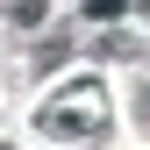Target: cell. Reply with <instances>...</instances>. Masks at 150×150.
I'll list each match as a JSON object with an SVG mask.
<instances>
[{"instance_id": "6da1fadb", "label": "cell", "mask_w": 150, "mask_h": 150, "mask_svg": "<svg viewBox=\"0 0 150 150\" xmlns=\"http://www.w3.org/2000/svg\"><path fill=\"white\" fill-rule=\"evenodd\" d=\"M50 129V136H71V143H100L107 129H115V100H107L100 79H64L57 93L43 100V115H36Z\"/></svg>"}, {"instance_id": "7a4b0ae2", "label": "cell", "mask_w": 150, "mask_h": 150, "mask_svg": "<svg viewBox=\"0 0 150 150\" xmlns=\"http://www.w3.org/2000/svg\"><path fill=\"white\" fill-rule=\"evenodd\" d=\"M143 115H150V93H143Z\"/></svg>"}]
</instances>
